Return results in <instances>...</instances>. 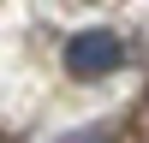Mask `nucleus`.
Instances as JSON below:
<instances>
[{
  "label": "nucleus",
  "mask_w": 149,
  "mask_h": 143,
  "mask_svg": "<svg viewBox=\"0 0 149 143\" xmlns=\"http://www.w3.org/2000/svg\"><path fill=\"white\" fill-rule=\"evenodd\" d=\"M119 60H125V48H119V36H107V30H84V36L66 42V72L72 78H107Z\"/></svg>",
  "instance_id": "nucleus-1"
},
{
  "label": "nucleus",
  "mask_w": 149,
  "mask_h": 143,
  "mask_svg": "<svg viewBox=\"0 0 149 143\" xmlns=\"http://www.w3.org/2000/svg\"><path fill=\"white\" fill-rule=\"evenodd\" d=\"M72 143H107V137H95V131H90V137H72Z\"/></svg>",
  "instance_id": "nucleus-2"
}]
</instances>
